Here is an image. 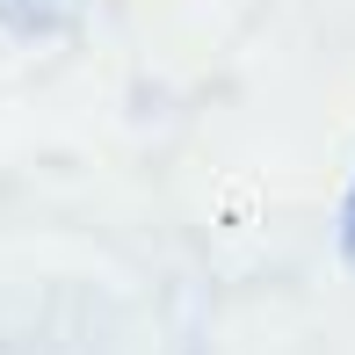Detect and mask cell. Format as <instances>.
<instances>
[{
	"label": "cell",
	"mask_w": 355,
	"mask_h": 355,
	"mask_svg": "<svg viewBox=\"0 0 355 355\" xmlns=\"http://www.w3.org/2000/svg\"><path fill=\"white\" fill-rule=\"evenodd\" d=\"M341 254L355 261V189H348V211H341Z\"/></svg>",
	"instance_id": "obj_1"
},
{
	"label": "cell",
	"mask_w": 355,
	"mask_h": 355,
	"mask_svg": "<svg viewBox=\"0 0 355 355\" xmlns=\"http://www.w3.org/2000/svg\"><path fill=\"white\" fill-rule=\"evenodd\" d=\"M0 355H22V348H8V341H0Z\"/></svg>",
	"instance_id": "obj_2"
}]
</instances>
